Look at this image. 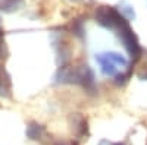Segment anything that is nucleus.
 I'll list each match as a JSON object with an SVG mask.
<instances>
[{
    "instance_id": "4",
    "label": "nucleus",
    "mask_w": 147,
    "mask_h": 145,
    "mask_svg": "<svg viewBox=\"0 0 147 145\" xmlns=\"http://www.w3.org/2000/svg\"><path fill=\"white\" fill-rule=\"evenodd\" d=\"M0 97H10V78L0 62Z\"/></svg>"
},
{
    "instance_id": "8",
    "label": "nucleus",
    "mask_w": 147,
    "mask_h": 145,
    "mask_svg": "<svg viewBox=\"0 0 147 145\" xmlns=\"http://www.w3.org/2000/svg\"><path fill=\"white\" fill-rule=\"evenodd\" d=\"M21 5H22V0H5L0 7H2V10L10 12V10H16Z\"/></svg>"
},
{
    "instance_id": "7",
    "label": "nucleus",
    "mask_w": 147,
    "mask_h": 145,
    "mask_svg": "<svg viewBox=\"0 0 147 145\" xmlns=\"http://www.w3.org/2000/svg\"><path fill=\"white\" fill-rule=\"evenodd\" d=\"M110 62L112 63H115V65H121V66H127V60H125V57L124 56H121V54H118V53H113V51H110V53H106L105 54Z\"/></svg>"
},
{
    "instance_id": "1",
    "label": "nucleus",
    "mask_w": 147,
    "mask_h": 145,
    "mask_svg": "<svg viewBox=\"0 0 147 145\" xmlns=\"http://www.w3.org/2000/svg\"><path fill=\"white\" fill-rule=\"evenodd\" d=\"M57 81L62 82H75L82 84L84 87H91L94 82L93 72L87 65L72 66V67H62L57 72Z\"/></svg>"
},
{
    "instance_id": "3",
    "label": "nucleus",
    "mask_w": 147,
    "mask_h": 145,
    "mask_svg": "<svg viewBox=\"0 0 147 145\" xmlns=\"http://www.w3.org/2000/svg\"><path fill=\"white\" fill-rule=\"evenodd\" d=\"M119 37H121L122 43H124L127 51L129 53V56L134 59V62L138 60V57L141 54V47L138 44V40L136 37V34H134V31L129 28L128 22L124 23V25L119 28Z\"/></svg>"
},
{
    "instance_id": "6",
    "label": "nucleus",
    "mask_w": 147,
    "mask_h": 145,
    "mask_svg": "<svg viewBox=\"0 0 147 145\" xmlns=\"http://www.w3.org/2000/svg\"><path fill=\"white\" fill-rule=\"evenodd\" d=\"M44 134V128L40 126V125H37L34 122H31L28 126H27V136L30 139H41Z\"/></svg>"
},
{
    "instance_id": "2",
    "label": "nucleus",
    "mask_w": 147,
    "mask_h": 145,
    "mask_svg": "<svg viewBox=\"0 0 147 145\" xmlns=\"http://www.w3.org/2000/svg\"><path fill=\"white\" fill-rule=\"evenodd\" d=\"M96 19H97V22H99L102 27L110 28V29H113V28L119 29L124 23L128 22L113 7H100L99 10H97V13H96Z\"/></svg>"
},
{
    "instance_id": "5",
    "label": "nucleus",
    "mask_w": 147,
    "mask_h": 145,
    "mask_svg": "<svg viewBox=\"0 0 147 145\" xmlns=\"http://www.w3.org/2000/svg\"><path fill=\"white\" fill-rule=\"evenodd\" d=\"M96 59H97V62L100 63V66H102V72H103L106 76H112V75L116 74V67H115L116 65L110 62V60H109L105 54H99Z\"/></svg>"
}]
</instances>
